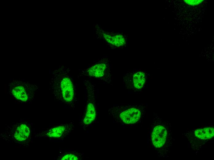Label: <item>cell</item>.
<instances>
[{"mask_svg": "<svg viewBox=\"0 0 214 160\" xmlns=\"http://www.w3.org/2000/svg\"><path fill=\"white\" fill-rule=\"evenodd\" d=\"M98 79L110 83L113 80L108 60L103 58L101 60L83 71L80 76Z\"/></svg>", "mask_w": 214, "mask_h": 160, "instance_id": "obj_8", "label": "cell"}, {"mask_svg": "<svg viewBox=\"0 0 214 160\" xmlns=\"http://www.w3.org/2000/svg\"><path fill=\"white\" fill-rule=\"evenodd\" d=\"M108 112L117 123L133 125L141 122L145 117V106L143 104H121L111 107Z\"/></svg>", "mask_w": 214, "mask_h": 160, "instance_id": "obj_4", "label": "cell"}, {"mask_svg": "<svg viewBox=\"0 0 214 160\" xmlns=\"http://www.w3.org/2000/svg\"><path fill=\"white\" fill-rule=\"evenodd\" d=\"M195 150L201 149L203 146L214 136V128L206 127L188 131L184 134Z\"/></svg>", "mask_w": 214, "mask_h": 160, "instance_id": "obj_7", "label": "cell"}, {"mask_svg": "<svg viewBox=\"0 0 214 160\" xmlns=\"http://www.w3.org/2000/svg\"><path fill=\"white\" fill-rule=\"evenodd\" d=\"M84 158L83 153H79L73 150H61L57 156V160H77Z\"/></svg>", "mask_w": 214, "mask_h": 160, "instance_id": "obj_12", "label": "cell"}, {"mask_svg": "<svg viewBox=\"0 0 214 160\" xmlns=\"http://www.w3.org/2000/svg\"><path fill=\"white\" fill-rule=\"evenodd\" d=\"M83 81L87 93V101L83 122V124L87 126L94 122L97 115L95 87L89 78L84 79Z\"/></svg>", "mask_w": 214, "mask_h": 160, "instance_id": "obj_6", "label": "cell"}, {"mask_svg": "<svg viewBox=\"0 0 214 160\" xmlns=\"http://www.w3.org/2000/svg\"><path fill=\"white\" fill-rule=\"evenodd\" d=\"M149 140L151 146L158 156H167L173 141L171 123L155 115L149 132Z\"/></svg>", "mask_w": 214, "mask_h": 160, "instance_id": "obj_2", "label": "cell"}, {"mask_svg": "<svg viewBox=\"0 0 214 160\" xmlns=\"http://www.w3.org/2000/svg\"><path fill=\"white\" fill-rule=\"evenodd\" d=\"M34 133L33 124L29 120L21 119L7 125L0 138L7 142L26 147L33 142Z\"/></svg>", "mask_w": 214, "mask_h": 160, "instance_id": "obj_3", "label": "cell"}, {"mask_svg": "<svg viewBox=\"0 0 214 160\" xmlns=\"http://www.w3.org/2000/svg\"><path fill=\"white\" fill-rule=\"evenodd\" d=\"M102 35L106 42L115 48H123L127 45V36L123 33L104 32Z\"/></svg>", "mask_w": 214, "mask_h": 160, "instance_id": "obj_11", "label": "cell"}, {"mask_svg": "<svg viewBox=\"0 0 214 160\" xmlns=\"http://www.w3.org/2000/svg\"><path fill=\"white\" fill-rule=\"evenodd\" d=\"M74 126L73 122L53 126L38 132H35L34 138L61 139L71 134Z\"/></svg>", "mask_w": 214, "mask_h": 160, "instance_id": "obj_10", "label": "cell"}, {"mask_svg": "<svg viewBox=\"0 0 214 160\" xmlns=\"http://www.w3.org/2000/svg\"><path fill=\"white\" fill-rule=\"evenodd\" d=\"M70 70L61 67L54 70L50 82V90L55 98L71 108L77 103V87Z\"/></svg>", "mask_w": 214, "mask_h": 160, "instance_id": "obj_1", "label": "cell"}, {"mask_svg": "<svg viewBox=\"0 0 214 160\" xmlns=\"http://www.w3.org/2000/svg\"><path fill=\"white\" fill-rule=\"evenodd\" d=\"M203 0H184V2L190 6H196L201 3Z\"/></svg>", "mask_w": 214, "mask_h": 160, "instance_id": "obj_13", "label": "cell"}, {"mask_svg": "<svg viewBox=\"0 0 214 160\" xmlns=\"http://www.w3.org/2000/svg\"><path fill=\"white\" fill-rule=\"evenodd\" d=\"M8 92L15 100L21 103L32 102L34 99L38 88L35 85L28 82L15 80L8 84Z\"/></svg>", "mask_w": 214, "mask_h": 160, "instance_id": "obj_5", "label": "cell"}, {"mask_svg": "<svg viewBox=\"0 0 214 160\" xmlns=\"http://www.w3.org/2000/svg\"><path fill=\"white\" fill-rule=\"evenodd\" d=\"M147 78L145 71L141 69L128 71L125 74L123 77V87L126 89L134 92H139L144 88Z\"/></svg>", "mask_w": 214, "mask_h": 160, "instance_id": "obj_9", "label": "cell"}]
</instances>
